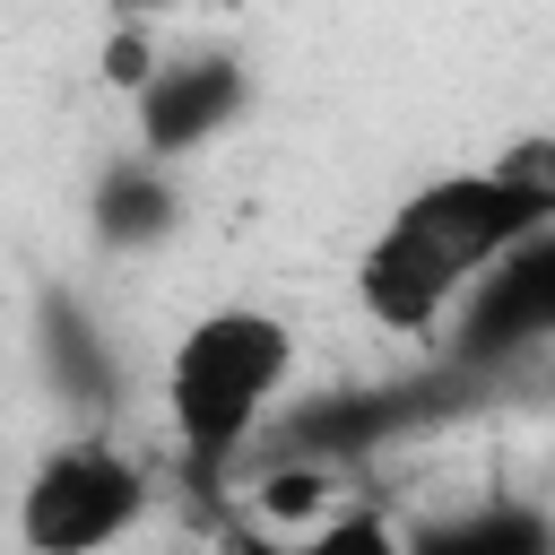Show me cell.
<instances>
[{
    "label": "cell",
    "mask_w": 555,
    "mask_h": 555,
    "mask_svg": "<svg viewBox=\"0 0 555 555\" xmlns=\"http://www.w3.org/2000/svg\"><path fill=\"white\" fill-rule=\"evenodd\" d=\"M538 225H555V156H546V139H520L494 165L434 173L356 251V304L390 338H434L451 321V304L468 295V278L486 260H503L520 234H538Z\"/></svg>",
    "instance_id": "cell-1"
},
{
    "label": "cell",
    "mask_w": 555,
    "mask_h": 555,
    "mask_svg": "<svg viewBox=\"0 0 555 555\" xmlns=\"http://www.w3.org/2000/svg\"><path fill=\"white\" fill-rule=\"evenodd\" d=\"M295 373V330L260 304L199 312L165 356V434L191 468V486H217L260 434Z\"/></svg>",
    "instance_id": "cell-2"
},
{
    "label": "cell",
    "mask_w": 555,
    "mask_h": 555,
    "mask_svg": "<svg viewBox=\"0 0 555 555\" xmlns=\"http://www.w3.org/2000/svg\"><path fill=\"white\" fill-rule=\"evenodd\" d=\"M147 512V460H130L104 425H78L69 442H52L26 486H17V538L35 555H87L130 538Z\"/></svg>",
    "instance_id": "cell-3"
},
{
    "label": "cell",
    "mask_w": 555,
    "mask_h": 555,
    "mask_svg": "<svg viewBox=\"0 0 555 555\" xmlns=\"http://www.w3.org/2000/svg\"><path fill=\"white\" fill-rule=\"evenodd\" d=\"M538 338H555V225L520 234L503 260H486L468 278V295L451 304V364L486 373L529 356Z\"/></svg>",
    "instance_id": "cell-4"
},
{
    "label": "cell",
    "mask_w": 555,
    "mask_h": 555,
    "mask_svg": "<svg viewBox=\"0 0 555 555\" xmlns=\"http://www.w3.org/2000/svg\"><path fill=\"white\" fill-rule=\"evenodd\" d=\"M251 104V78L234 52H156L147 78L130 87V121H139V147L182 165L199 156L208 139H225Z\"/></svg>",
    "instance_id": "cell-5"
},
{
    "label": "cell",
    "mask_w": 555,
    "mask_h": 555,
    "mask_svg": "<svg viewBox=\"0 0 555 555\" xmlns=\"http://www.w3.org/2000/svg\"><path fill=\"white\" fill-rule=\"evenodd\" d=\"M35 356H43V382H52V399H61L78 425H113V399H121V356H113V338L87 321V304H69V295H43Z\"/></svg>",
    "instance_id": "cell-6"
},
{
    "label": "cell",
    "mask_w": 555,
    "mask_h": 555,
    "mask_svg": "<svg viewBox=\"0 0 555 555\" xmlns=\"http://www.w3.org/2000/svg\"><path fill=\"white\" fill-rule=\"evenodd\" d=\"M173 225H182V191H173V165H165V156L130 147V156H113V165L95 173V191H87V234H95L104 251H156Z\"/></svg>",
    "instance_id": "cell-7"
},
{
    "label": "cell",
    "mask_w": 555,
    "mask_h": 555,
    "mask_svg": "<svg viewBox=\"0 0 555 555\" xmlns=\"http://www.w3.org/2000/svg\"><path fill=\"white\" fill-rule=\"evenodd\" d=\"M147 61H156V43H147V35H130V26H121V35H113V52H104V78H113V87H121V95H130V87H139V78H147Z\"/></svg>",
    "instance_id": "cell-8"
}]
</instances>
